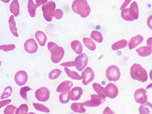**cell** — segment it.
<instances>
[{
	"mask_svg": "<svg viewBox=\"0 0 152 114\" xmlns=\"http://www.w3.org/2000/svg\"><path fill=\"white\" fill-rule=\"evenodd\" d=\"M72 8L74 12L80 15L83 18L88 16L91 12L90 7L85 0H74L72 2Z\"/></svg>",
	"mask_w": 152,
	"mask_h": 114,
	"instance_id": "obj_1",
	"label": "cell"
},
{
	"mask_svg": "<svg viewBox=\"0 0 152 114\" xmlns=\"http://www.w3.org/2000/svg\"><path fill=\"white\" fill-rule=\"evenodd\" d=\"M47 48L51 53V59L52 62L55 64L59 62L64 55V48L52 42L48 43Z\"/></svg>",
	"mask_w": 152,
	"mask_h": 114,
	"instance_id": "obj_2",
	"label": "cell"
},
{
	"mask_svg": "<svg viewBox=\"0 0 152 114\" xmlns=\"http://www.w3.org/2000/svg\"><path fill=\"white\" fill-rule=\"evenodd\" d=\"M121 16L123 19L127 21H132L137 19L139 17V11L136 2L133 1L129 8L122 10Z\"/></svg>",
	"mask_w": 152,
	"mask_h": 114,
	"instance_id": "obj_3",
	"label": "cell"
},
{
	"mask_svg": "<svg viewBox=\"0 0 152 114\" xmlns=\"http://www.w3.org/2000/svg\"><path fill=\"white\" fill-rule=\"evenodd\" d=\"M130 74L133 79L142 82H145L148 79L146 71L139 64L135 63L132 65Z\"/></svg>",
	"mask_w": 152,
	"mask_h": 114,
	"instance_id": "obj_4",
	"label": "cell"
},
{
	"mask_svg": "<svg viewBox=\"0 0 152 114\" xmlns=\"http://www.w3.org/2000/svg\"><path fill=\"white\" fill-rule=\"evenodd\" d=\"M56 4L52 1H48L43 4L41 9L45 19L48 22H50L53 18V13L55 9Z\"/></svg>",
	"mask_w": 152,
	"mask_h": 114,
	"instance_id": "obj_5",
	"label": "cell"
},
{
	"mask_svg": "<svg viewBox=\"0 0 152 114\" xmlns=\"http://www.w3.org/2000/svg\"><path fill=\"white\" fill-rule=\"evenodd\" d=\"M91 99L84 102V105L88 107H97L103 103L105 100L104 96L93 94L90 95Z\"/></svg>",
	"mask_w": 152,
	"mask_h": 114,
	"instance_id": "obj_6",
	"label": "cell"
},
{
	"mask_svg": "<svg viewBox=\"0 0 152 114\" xmlns=\"http://www.w3.org/2000/svg\"><path fill=\"white\" fill-rule=\"evenodd\" d=\"M106 76L109 80L116 81L120 78V71L117 66L115 65H111L107 69Z\"/></svg>",
	"mask_w": 152,
	"mask_h": 114,
	"instance_id": "obj_7",
	"label": "cell"
},
{
	"mask_svg": "<svg viewBox=\"0 0 152 114\" xmlns=\"http://www.w3.org/2000/svg\"><path fill=\"white\" fill-rule=\"evenodd\" d=\"M75 66L77 70L81 71L86 66L88 63V58L85 53L77 56L74 61Z\"/></svg>",
	"mask_w": 152,
	"mask_h": 114,
	"instance_id": "obj_8",
	"label": "cell"
},
{
	"mask_svg": "<svg viewBox=\"0 0 152 114\" xmlns=\"http://www.w3.org/2000/svg\"><path fill=\"white\" fill-rule=\"evenodd\" d=\"M50 95L49 89L45 87H42L37 90L35 93L36 99L39 101L44 102L48 101Z\"/></svg>",
	"mask_w": 152,
	"mask_h": 114,
	"instance_id": "obj_9",
	"label": "cell"
},
{
	"mask_svg": "<svg viewBox=\"0 0 152 114\" xmlns=\"http://www.w3.org/2000/svg\"><path fill=\"white\" fill-rule=\"evenodd\" d=\"M47 0H36L35 4L32 0H29L27 4L28 11L30 16L31 17H34L36 14V8L42 4L46 2Z\"/></svg>",
	"mask_w": 152,
	"mask_h": 114,
	"instance_id": "obj_10",
	"label": "cell"
},
{
	"mask_svg": "<svg viewBox=\"0 0 152 114\" xmlns=\"http://www.w3.org/2000/svg\"><path fill=\"white\" fill-rule=\"evenodd\" d=\"M81 76L83 84L84 85H87L94 80V74L91 68L88 66L82 72Z\"/></svg>",
	"mask_w": 152,
	"mask_h": 114,
	"instance_id": "obj_11",
	"label": "cell"
},
{
	"mask_svg": "<svg viewBox=\"0 0 152 114\" xmlns=\"http://www.w3.org/2000/svg\"><path fill=\"white\" fill-rule=\"evenodd\" d=\"M28 76L27 72L23 70L18 71L14 77L15 81L18 86H22L25 85L27 81Z\"/></svg>",
	"mask_w": 152,
	"mask_h": 114,
	"instance_id": "obj_12",
	"label": "cell"
},
{
	"mask_svg": "<svg viewBox=\"0 0 152 114\" xmlns=\"http://www.w3.org/2000/svg\"><path fill=\"white\" fill-rule=\"evenodd\" d=\"M146 93V90L143 88L137 90L134 94V98L135 101L141 104L146 102L147 99Z\"/></svg>",
	"mask_w": 152,
	"mask_h": 114,
	"instance_id": "obj_13",
	"label": "cell"
},
{
	"mask_svg": "<svg viewBox=\"0 0 152 114\" xmlns=\"http://www.w3.org/2000/svg\"><path fill=\"white\" fill-rule=\"evenodd\" d=\"M25 50L28 53L32 54L35 53L38 49V44L33 38L28 39L24 44Z\"/></svg>",
	"mask_w": 152,
	"mask_h": 114,
	"instance_id": "obj_14",
	"label": "cell"
},
{
	"mask_svg": "<svg viewBox=\"0 0 152 114\" xmlns=\"http://www.w3.org/2000/svg\"><path fill=\"white\" fill-rule=\"evenodd\" d=\"M105 94L106 96L110 98H115L118 94V89L117 86L112 83H109L104 88Z\"/></svg>",
	"mask_w": 152,
	"mask_h": 114,
	"instance_id": "obj_15",
	"label": "cell"
},
{
	"mask_svg": "<svg viewBox=\"0 0 152 114\" xmlns=\"http://www.w3.org/2000/svg\"><path fill=\"white\" fill-rule=\"evenodd\" d=\"M73 85V83L69 80L64 81L58 85L56 91L60 93L69 92Z\"/></svg>",
	"mask_w": 152,
	"mask_h": 114,
	"instance_id": "obj_16",
	"label": "cell"
},
{
	"mask_svg": "<svg viewBox=\"0 0 152 114\" xmlns=\"http://www.w3.org/2000/svg\"><path fill=\"white\" fill-rule=\"evenodd\" d=\"M83 93V89L81 87H74L69 92V98L72 101L77 100L80 98Z\"/></svg>",
	"mask_w": 152,
	"mask_h": 114,
	"instance_id": "obj_17",
	"label": "cell"
},
{
	"mask_svg": "<svg viewBox=\"0 0 152 114\" xmlns=\"http://www.w3.org/2000/svg\"><path fill=\"white\" fill-rule=\"evenodd\" d=\"M143 37L138 34L132 37L128 43V46L130 49L134 48L140 44L143 40Z\"/></svg>",
	"mask_w": 152,
	"mask_h": 114,
	"instance_id": "obj_18",
	"label": "cell"
},
{
	"mask_svg": "<svg viewBox=\"0 0 152 114\" xmlns=\"http://www.w3.org/2000/svg\"><path fill=\"white\" fill-rule=\"evenodd\" d=\"M139 111L140 114H152V104L148 101L141 104Z\"/></svg>",
	"mask_w": 152,
	"mask_h": 114,
	"instance_id": "obj_19",
	"label": "cell"
},
{
	"mask_svg": "<svg viewBox=\"0 0 152 114\" xmlns=\"http://www.w3.org/2000/svg\"><path fill=\"white\" fill-rule=\"evenodd\" d=\"M35 36L39 45L41 46H44L47 40L45 34L42 31H37L35 33Z\"/></svg>",
	"mask_w": 152,
	"mask_h": 114,
	"instance_id": "obj_20",
	"label": "cell"
},
{
	"mask_svg": "<svg viewBox=\"0 0 152 114\" xmlns=\"http://www.w3.org/2000/svg\"><path fill=\"white\" fill-rule=\"evenodd\" d=\"M10 12L15 17L17 16L20 12V6L18 0H13L10 6Z\"/></svg>",
	"mask_w": 152,
	"mask_h": 114,
	"instance_id": "obj_21",
	"label": "cell"
},
{
	"mask_svg": "<svg viewBox=\"0 0 152 114\" xmlns=\"http://www.w3.org/2000/svg\"><path fill=\"white\" fill-rule=\"evenodd\" d=\"M136 51L139 56L142 57L148 56L152 52L151 49L147 46H141L136 49Z\"/></svg>",
	"mask_w": 152,
	"mask_h": 114,
	"instance_id": "obj_22",
	"label": "cell"
},
{
	"mask_svg": "<svg viewBox=\"0 0 152 114\" xmlns=\"http://www.w3.org/2000/svg\"><path fill=\"white\" fill-rule=\"evenodd\" d=\"M8 23L10 29L11 33L15 37H18V35L17 32V29L16 27V23L13 15H11L10 17L8 20Z\"/></svg>",
	"mask_w": 152,
	"mask_h": 114,
	"instance_id": "obj_23",
	"label": "cell"
},
{
	"mask_svg": "<svg viewBox=\"0 0 152 114\" xmlns=\"http://www.w3.org/2000/svg\"><path fill=\"white\" fill-rule=\"evenodd\" d=\"M84 106L83 103L74 102L72 103L70 107L72 110L75 112L83 113L86 111Z\"/></svg>",
	"mask_w": 152,
	"mask_h": 114,
	"instance_id": "obj_24",
	"label": "cell"
},
{
	"mask_svg": "<svg viewBox=\"0 0 152 114\" xmlns=\"http://www.w3.org/2000/svg\"><path fill=\"white\" fill-rule=\"evenodd\" d=\"M72 49L77 54H80L83 51V47L81 42L78 40H74L71 43Z\"/></svg>",
	"mask_w": 152,
	"mask_h": 114,
	"instance_id": "obj_25",
	"label": "cell"
},
{
	"mask_svg": "<svg viewBox=\"0 0 152 114\" xmlns=\"http://www.w3.org/2000/svg\"><path fill=\"white\" fill-rule=\"evenodd\" d=\"M64 69L68 76L72 79L75 80H81L82 79L81 76L76 72L71 70L66 67H64Z\"/></svg>",
	"mask_w": 152,
	"mask_h": 114,
	"instance_id": "obj_26",
	"label": "cell"
},
{
	"mask_svg": "<svg viewBox=\"0 0 152 114\" xmlns=\"http://www.w3.org/2000/svg\"><path fill=\"white\" fill-rule=\"evenodd\" d=\"M83 41L85 45L91 50H94L96 48V44L92 39L88 37H84Z\"/></svg>",
	"mask_w": 152,
	"mask_h": 114,
	"instance_id": "obj_27",
	"label": "cell"
},
{
	"mask_svg": "<svg viewBox=\"0 0 152 114\" xmlns=\"http://www.w3.org/2000/svg\"><path fill=\"white\" fill-rule=\"evenodd\" d=\"M127 43L126 39L121 40L113 44L112 46V49L114 50H118L126 47Z\"/></svg>",
	"mask_w": 152,
	"mask_h": 114,
	"instance_id": "obj_28",
	"label": "cell"
},
{
	"mask_svg": "<svg viewBox=\"0 0 152 114\" xmlns=\"http://www.w3.org/2000/svg\"><path fill=\"white\" fill-rule=\"evenodd\" d=\"M92 87L93 89L98 95L106 98V96L104 93L105 88L99 84L95 83L93 84Z\"/></svg>",
	"mask_w": 152,
	"mask_h": 114,
	"instance_id": "obj_29",
	"label": "cell"
},
{
	"mask_svg": "<svg viewBox=\"0 0 152 114\" xmlns=\"http://www.w3.org/2000/svg\"><path fill=\"white\" fill-rule=\"evenodd\" d=\"M32 104L34 108L37 110L47 113L50 112V110L48 108L41 103L33 102Z\"/></svg>",
	"mask_w": 152,
	"mask_h": 114,
	"instance_id": "obj_30",
	"label": "cell"
},
{
	"mask_svg": "<svg viewBox=\"0 0 152 114\" xmlns=\"http://www.w3.org/2000/svg\"><path fill=\"white\" fill-rule=\"evenodd\" d=\"M91 37L96 42L101 43L103 41V36L101 33L97 31H93L90 34Z\"/></svg>",
	"mask_w": 152,
	"mask_h": 114,
	"instance_id": "obj_31",
	"label": "cell"
},
{
	"mask_svg": "<svg viewBox=\"0 0 152 114\" xmlns=\"http://www.w3.org/2000/svg\"><path fill=\"white\" fill-rule=\"evenodd\" d=\"M12 91V89L11 86H8L6 87L1 94L0 97V99H3L10 97L11 96Z\"/></svg>",
	"mask_w": 152,
	"mask_h": 114,
	"instance_id": "obj_32",
	"label": "cell"
},
{
	"mask_svg": "<svg viewBox=\"0 0 152 114\" xmlns=\"http://www.w3.org/2000/svg\"><path fill=\"white\" fill-rule=\"evenodd\" d=\"M62 71L58 69H55L52 70L48 75V78L51 80L56 79L60 75Z\"/></svg>",
	"mask_w": 152,
	"mask_h": 114,
	"instance_id": "obj_33",
	"label": "cell"
},
{
	"mask_svg": "<svg viewBox=\"0 0 152 114\" xmlns=\"http://www.w3.org/2000/svg\"><path fill=\"white\" fill-rule=\"evenodd\" d=\"M28 110V108L27 104H23L17 109L15 114H27Z\"/></svg>",
	"mask_w": 152,
	"mask_h": 114,
	"instance_id": "obj_34",
	"label": "cell"
},
{
	"mask_svg": "<svg viewBox=\"0 0 152 114\" xmlns=\"http://www.w3.org/2000/svg\"><path fill=\"white\" fill-rule=\"evenodd\" d=\"M33 89L28 86H24L20 88L19 93L21 97L25 100H27L26 93Z\"/></svg>",
	"mask_w": 152,
	"mask_h": 114,
	"instance_id": "obj_35",
	"label": "cell"
},
{
	"mask_svg": "<svg viewBox=\"0 0 152 114\" xmlns=\"http://www.w3.org/2000/svg\"><path fill=\"white\" fill-rule=\"evenodd\" d=\"M69 92L62 93L59 96V102L62 104L66 103L68 102L69 100Z\"/></svg>",
	"mask_w": 152,
	"mask_h": 114,
	"instance_id": "obj_36",
	"label": "cell"
},
{
	"mask_svg": "<svg viewBox=\"0 0 152 114\" xmlns=\"http://www.w3.org/2000/svg\"><path fill=\"white\" fill-rule=\"evenodd\" d=\"M16 107L13 105H7L4 110V114H14L16 109Z\"/></svg>",
	"mask_w": 152,
	"mask_h": 114,
	"instance_id": "obj_37",
	"label": "cell"
},
{
	"mask_svg": "<svg viewBox=\"0 0 152 114\" xmlns=\"http://www.w3.org/2000/svg\"><path fill=\"white\" fill-rule=\"evenodd\" d=\"M15 48V46L13 44L3 45L0 46V49L5 52L13 50Z\"/></svg>",
	"mask_w": 152,
	"mask_h": 114,
	"instance_id": "obj_38",
	"label": "cell"
},
{
	"mask_svg": "<svg viewBox=\"0 0 152 114\" xmlns=\"http://www.w3.org/2000/svg\"><path fill=\"white\" fill-rule=\"evenodd\" d=\"M63 15V11L60 9H57L54 11L53 16L56 19L59 20L61 19Z\"/></svg>",
	"mask_w": 152,
	"mask_h": 114,
	"instance_id": "obj_39",
	"label": "cell"
},
{
	"mask_svg": "<svg viewBox=\"0 0 152 114\" xmlns=\"http://www.w3.org/2000/svg\"><path fill=\"white\" fill-rule=\"evenodd\" d=\"M60 65L65 67L75 66L74 61H71L63 62L60 64Z\"/></svg>",
	"mask_w": 152,
	"mask_h": 114,
	"instance_id": "obj_40",
	"label": "cell"
},
{
	"mask_svg": "<svg viewBox=\"0 0 152 114\" xmlns=\"http://www.w3.org/2000/svg\"><path fill=\"white\" fill-rule=\"evenodd\" d=\"M11 100L10 99L4 100L0 101V107L1 108L10 103Z\"/></svg>",
	"mask_w": 152,
	"mask_h": 114,
	"instance_id": "obj_41",
	"label": "cell"
},
{
	"mask_svg": "<svg viewBox=\"0 0 152 114\" xmlns=\"http://www.w3.org/2000/svg\"><path fill=\"white\" fill-rule=\"evenodd\" d=\"M102 114H115L109 107H106L104 109Z\"/></svg>",
	"mask_w": 152,
	"mask_h": 114,
	"instance_id": "obj_42",
	"label": "cell"
},
{
	"mask_svg": "<svg viewBox=\"0 0 152 114\" xmlns=\"http://www.w3.org/2000/svg\"><path fill=\"white\" fill-rule=\"evenodd\" d=\"M147 23L148 27L152 30V15H151L148 17Z\"/></svg>",
	"mask_w": 152,
	"mask_h": 114,
	"instance_id": "obj_43",
	"label": "cell"
},
{
	"mask_svg": "<svg viewBox=\"0 0 152 114\" xmlns=\"http://www.w3.org/2000/svg\"><path fill=\"white\" fill-rule=\"evenodd\" d=\"M147 46L152 49V37H150L148 38L146 41Z\"/></svg>",
	"mask_w": 152,
	"mask_h": 114,
	"instance_id": "obj_44",
	"label": "cell"
},
{
	"mask_svg": "<svg viewBox=\"0 0 152 114\" xmlns=\"http://www.w3.org/2000/svg\"><path fill=\"white\" fill-rule=\"evenodd\" d=\"M131 0H126L121 6L120 10H124L130 3Z\"/></svg>",
	"mask_w": 152,
	"mask_h": 114,
	"instance_id": "obj_45",
	"label": "cell"
},
{
	"mask_svg": "<svg viewBox=\"0 0 152 114\" xmlns=\"http://www.w3.org/2000/svg\"><path fill=\"white\" fill-rule=\"evenodd\" d=\"M152 87V83L148 84L146 87V89H148Z\"/></svg>",
	"mask_w": 152,
	"mask_h": 114,
	"instance_id": "obj_46",
	"label": "cell"
},
{
	"mask_svg": "<svg viewBox=\"0 0 152 114\" xmlns=\"http://www.w3.org/2000/svg\"><path fill=\"white\" fill-rule=\"evenodd\" d=\"M149 76L150 79L152 80V69L151 70L150 72Z\"/></svg>",
	"mask_w": 152,
	"mask_h": 114,
	"instance_id": "obj_47",
	"label": "cell"
},
{
	"mask_svg": "<svg viewBox=\"0 0 152 114\" xmlns=\"http://www.w3.org/2000/svg\"><path fill=\"white\" fill-rule=\"evenodd\" d=\"M27 114H36L35 113L33 112H30Z\"/></svg>",
	"mask_w": 152,
	"mask_h": 114,
	"instance_id": "obj_48",
	"label": "cell"
},
{
	"mask_svg": "<svg viewBox=\"0 0 152 114\" xmlns=\"http://www.w3.org/2000/svg\"></svg>",
	"mask_w": 152,
	"mask_h": 114,
	"instance_id": "obj_49",
	"label": "cell"
}]
</instances>
